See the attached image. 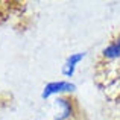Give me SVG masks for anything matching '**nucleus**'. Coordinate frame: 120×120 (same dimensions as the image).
Wrapping results in <instances>:
<instances>
[{"label": "nucleus", "mask_w": 120, "mask_h": 120, "mask_svg": "<svg viewBox=\"0 0 120 120\" xmlns=\"http://www.w3.org/2000/svg\"><path fill=\"white\" fill-rule=\"evenodd\" d=\"M76 91V84L67 79L59 81H50L41 90V99L47 100L50 97H59V96H70Z\"/></svg>", "instance_id": "nucleus-1"}, {"label": "nucleus", "mask_w": 120, "mask_h": 120, "mask_svg": "<svg viewBox=\"0 0 120 120\" xmlns=\"http://www.w3.org/2000/svg\"><path fill=\"white\" fill-rule=\"evenodd\" d=\"M55 105L59 108V111L53 116L52 120H71L76 116V100L70 96H59L55 99Z\"/></svg>", "instance_id": "nucleus-2"}, {"label": "nucleus", "mask_w": 120, "mask_h": 120, "mask_svg": "<svg viewBox=\"0 0 120 120\" xmlns=\"http://www.w3.org/2000/svg\"><path fill=\"white\" fill-rule=\"evenodd\" d=\"M100 56H102L105 61H119L120 59V35L114 37L100 52Z\"/></svg>", "instance_id": "nucleus-3"}, {"label": "nucleus", "mask_w": 120, "mask_h": 120, "mask_svg": "<svg viewBox=\"0 0 120 120\" xmlns=\"http://www.w3.org/2000/svg\"><path fill=\"white\" fill-rule=\"evenodd\" d=\"M76 68H78V65L71 64L68 61H64V64L61 67V75L64 78H68V81H70V78H73L75 73H76Z\"/></svg>", "instance_id": "nucleus-4"}]
</instances>
